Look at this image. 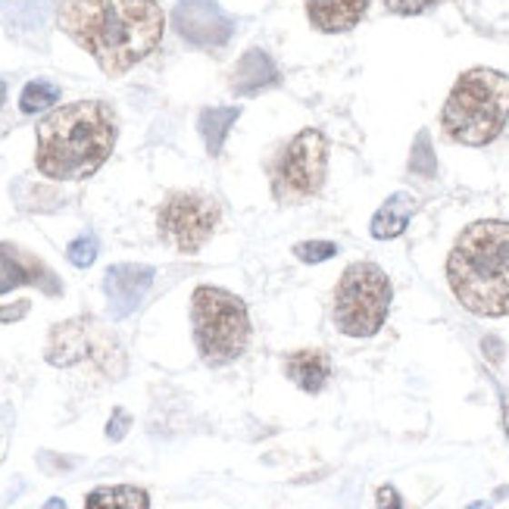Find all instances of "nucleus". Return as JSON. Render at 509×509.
Returning <instances> with one entry per match:
<instances>
[{
	"instance_id": "f257e3e1",
	"label": "nucleus",
	"mask_w": 509,
	"mask_h": 509,
	"mask_svg": "<svg viewBox=\"0 0 509 509\" xmlns=\"http://www.w3.org/2000/svg\"><path fill=\"white\" fill-rule=\"evenodd\" d=\"M60 28L106 75H122L160 47L166 16L156 0H63Z\"/></svg>"
},
{
	"instance_id": "f03ea898",
	"label": "nucleus",
	"mask_w": 509,
	"mask_h": 509,
	"mask_svg": "<svg viewBox=\"0 0 509 509\" xmlns=\"http://www.w3.org/2000/svg\"><path fill=\"white\" fill-rule=\"evenodd\" d=\"M116 145V119L100 100L60 106L38 125L35 163L47 178L75 182L88 178L110 160Z\"/></svg>"
},
{
	"instance_id": "7ed1b4c3",
	"label": "nucleus",
	"mask_w": 509,
	"mask_h": 509,
	"mask_svg": "<svg viewBox=\"0 0 509 509\" xmlns=\"http://www.w3.org/2000/svg\"><path fill=\"white\" fill-rule=\"evenodd\" d=\"M447 282L469 313L509 315V222L482 219L460 232L447 256Z\"/></svg>"
},
{
	"instance_id": "20e7f679",
	"label": "nucleus",
	"mask_w": 509,
	"mask_h": 509,
	"mask_svg": "<svg viewBox=\"0 0 509 509\" xmlns=\"http://www.w3.org/2000/svg\"><path fill=\"white\" fill-rule=\"evenodd\" d=\"M509 119V75L475 66L456 78L441 110V128L463 147H484L500 138Z\"/></svg>"
},
{
	"instance_id": "39448f33",
	"label": "nucleus",
	"mask_w": 509,
	"mask_h": 509,
	"mask_svg": "<svg viewBox=\"0 0 509 509\" xmlns=\"http://www.w3.org/2000/svg\"><path fill=\"white\" fill-rule=\"evenodd\" d=\"M191 322H195L197 350L210 365H225L247 350L250 315L247 304L225 288L200 284L191 297Z\"/></svg>"
},
{
	"instance_id": "423d86ee",
	"label": "nucleus",
	"mask_w": 509,
	"mask_h": 509,
	"mask_svg": "<svg viewBox=\"0 0 509 509\" xmlns=\"http://www.w3.org/2000/svg\"><path fill=\"white\" fill-rule=\"evenodd\" d=\"M391 297L388 272L375 263H354L334 288V325L350 338H372L388 319Z\"/></svg>"
},
{
	"instance_id": "0eeeda50",
	"label": "nucleus",
	"mask_w": 509,
	"mask_h": 509,
	"mask_svg": "<svg viewBox=\"0 0 509 509\" xmlns=\"http://www.w3.org/2000/svg\"><path fill=\"white\" fill-rule=\"evenodd\" d=\"M328 145L322 132L304 128L278 150L272 163V195L278 204H304L315 197L325 185Z\"/></svg>"
},
{
	"instance_id": "6e6552de",
	"label": "nucleus",
	"mask_w": 509,
	"mask_h": 509,
	"mask_svg": "<svg viewBox=\"0 0 509 509\" xmlns=\"http://www.w3.org/2000/svg\"><path fill=\"white\" fill-rule=\"evenodd\" d=\"M222 210L210 195L200 191H175L156 213V228L163 241L172 244L182 254H197L213 232L219 228Z\"/></svg>"
},
{
	"instance_id": "1a4fd4ad",
	"label": "nucleus",
	"mask_w": 509,
	"mask_h": 509,
	"mask_svg": "<svg viewBox=\"0 0 509 509\" xmlns=\"http://www.w3.org/2000/svg\"><path fill=\"white\" fill-rule=\"evenodd\" d=\"M172 28L188 45L200 50H219L228 45L235 32V19L216 0H178L172 10Z\"/></svg>"
},
{
	"instance_id": "9d476101",
	"label": "nucleus",
	"mask_w": 509,
	"mask_h": 509,
	"mask_svg": "<svg viewBox=\"0 0 509 509\" xmlns=\"http://www.w3.org/2000/svg\"><path fill=\"white\" fill-rule=\"evenodd\" d=\"M154 284V269L138 266V263H119L110 266L104 275V291L110 300V315L113 319H125L141 306L145 294Z\"/></svg>"
},
{
	"instance_id": "9b49d317",
	"label": "nucleus",
	"mask_w": 509,
	"mask_h": 509,
	"mask_svg": "<svg viewBox=\"0 0 509 509\" xmlns=\"http://www.w3.org/2000/svg\"><path fill=\"white\" fill-rule=\"evenodd\" d=\"M19 284H45L47 294H60V284L45 269V263L23 254L13 244H0V294L19 288Z\"/></svg>"
},
{
	"instance_id": "f8f14e48",
	"label": "nucleus",
	"mask_w": 509,
	"mask_h": 509,
	"mask_svg": "<svg viewBox=\"0 0 509 509\" xmlns=\"http://www.w3.org/2000/svg\"><path fill=\"white\" fill-rule=\"evenodd\" d=\"M372 0H306V16L325 35L350 32L363 23Z\"/></svg>"
},
{
	"instance_id": "ddd939ff",
	"label": "nucleus",
	"mask_w": 509,
	"mask_h": 509,
	"mask_svg": "<svg viewBox=\"0 0 509 509\" xmlns=\"http://www.w3.org/2000/svg\"><path fill=\"white\" fill-rule=\"evenodd\" d=\"M278 82H282V75H278L275 63H272V56L266 50H247L232 73V91L244 97L260 95V91H266V88H275Z\"/></svg>"
},
{
	"instance_id": "4468645a",
	"label": "nucleus",
	"mask_w": 509,
	"mask_h": 509,
	"mask_svg": "<svg viewBox=\"0 0 509 509\" xmlns=\"http://www.w3.org/2000/svg\"><path fill=\"white\" fill-rule=\"evenodd\" d=\"M284 372L300 391L319 394L332 375V365H328V356L322 350H297L284 360Z\"/></svg>"
},
{
	"instance_id": "2eb2a0df",
	"label": "nucleus",
	"mask_w": 509,
	"mask_h": 509,
	"mask_svg": "<svg viewBox=\"0 0 509 509\" xmlns=\"http://www.w3.org/2000/svg\"><path fill=\"white\" fill-rule=\"evenodd\" d=\"M50 0H4L0 4V16L10 32L16 35H32L41 32L50 16Z\"/></svg>"
},
{
	"instance_id": "dca6fc26",
	"label": "nucleus",
	"mask_w": 509,
	"mask_h": 509,
	"mask_svg": "<svg viewBox=\"0 0 509 509\" xmlns=\"http://www.w3.org/2000/svg\"><path fill=\"white\" fill-rule=\"evenodd\" d=\"M413 213H415V200L410 195H394L388 204L372 216V238L391 241V238H397V235H404Z\"/></svg>"
},
{
	"instance_id": "f3484780",
	"label": "nucleus",
	"mask_w": 509,
	"mask_h": 509,
	"mask_svg": "<svg viewBox=\"0 0 509 509\" xmlns=\"http://www.w3.org/2000/svg\"><path fill=\"white\" fill-rule=\"evenodd\" d=\"M238 116H241L238 106H210V110L200 113L197 125H200V138H204V145H206V154L210 156L222 154V145H225L228 132H232Z\"/></svg>"
},
{
	"instance_id": "a211bd4d",
	"label": "nucleus",
	"mask_w": 509,
	"mask_h": 509,
	"mask_svg": "<svg viewBox=\"0 0 509 509\" xmlns=\"http://www.w3.org/2000/svg\"><path fill=\"white\" fill-rule=\"evenodd\" d=\"M147 491L132 484H119V487H97V491L88 494V504L85 509H147Z\"/></svg>"
},
{
	"instance_id": "6ab92c4d",
	"label": "nucleus",
	"mask_w": 509,
	"mask_h": 509,
	"mask_svg": "<svg viewBox=\"0 0 509 509\" xmlns=\"http://www.w3.org/2000/svg\"><path fill=\"white\" fill-rule=\"evenodd\" d=\"M60 100V88L54 82H28L19 97V110L23 113H41Z\"/></svg>"
},
{
	"instance_id": "aec40b11",
	"label": "nucleus",
	"mask_w": 509,
	"mask_h": 509,
	"mask_svg": "<svg viewBox=\"0 0 509 509\" xmlns=\"http://www.w3.org/2000/svg\"><path fill=\"white\" fill-rule=\"evenodd\" d=\"M410 172L413 175H422V178L437 175V160H434V147H432L428 132H419V138H415L413 156H410Z\"/></svg>"
},
{
	"instance_id": "412c9836",
	"label": "nucleus",
	"mask_w": 509,
	"mask_h": 509,
	"mask_svg": "<svg viewBox=\"0 0 509 509\" xmlns=\"http://www.w3.org/2000/svg\"><path fill=\"white\" fill-rule=\"evenodd\" d=\"M97 250H100V244L95 235H82V238H75L73 244H69V263L78 269L91 266V263L97 260Z\"/></svg>"
},
{
	"instance_id": "4be33fe9",
	"label": "nucleus",
	"mask_w": 509,
	"mask_h": 509,
	"mask_svg": "<svg viewBox=\"0 0 509 509\" xmlns=\"http://www.w3.org/2000/svg\"><path fill=\"white\" fill-rule=\"evenodd\" d=\"M294 254H297L304 263L315 266V263H322V260H332V256L338 254V244H332V241H306V244H300Z\"/></svg>"
},
{
	"instance_id": "5701e85b",
	"label": "nucleus",
	"mask_w": 509,
	"mask_h": 509,
	"mask_svg": "<svg viewBox=\"0 0 509 509\" xmlns=\"http://www.w3.org/2000/svg\"><path fill=\"white\" fill-rule=\"evenodd\" d=\"M434 4H441V0H384V6L397 16H419V13L432 10Z\"/></svg>"
},
{
	"instance_id": "b1692460",
	"label": "nucleus",
	"mask_w": 509,
	"mask_h": 509,
	"mask_svg": "<svg viewBox=\"0 0 509 509\" xmlns=\"http://www.w3.org/2000/svg\"><path fill=\"white\" fill-rule=\"evenodd\" d=\"M375 504H378V509H406L404 500H400V494H397V487H391V484H382V487H378Z\"/></svg>"
},
{
	"instance_id": "393cba45",
	"label": "nucleus",
	"mask_w": 509,
	"mask_h": 509,
	"mask_svg": "<svg viewBox=\"0 0 509 509\" xmlns=\"http://www.w3.org/2000/svg\"><path fill=\"white\" fill-rule=\"evenodd\" d=\"M128 425H132V419H128V413L125 410H116L113 413V419H110V425H106V437L110 441H122L128 432Z\"/></svg>"
},
{
	"instance_id": "a878e982",
	"label": "nucleus",
	"mask_w": 509,
	"mask_h": 509,
	"mask_svg": "<svg viewBox=\"0 0 509 509\" xmlns=\"http://www.w3.org/2000/svg\"><path fill=\"white\" fill-rule=\"evenodd\" d=\"M23 313H28V304H25V300H19L16 306H6V310H0V322H13V319H19Z\"/></svg>"
},
{
	"instance_id": "bb28decb",
	"label": "nucleus",
	"mask_w": 509,
	"mask_h": 509,
	"mask_svg": "<svg viewBox=\"0 0 509 509\" xmlns=\"http://www.w3.org/2000/svg\"><path fill=\"white\" fill-rule=\"evenodd\" d=\"M484 354L491 356L494 363H497L500 356H504V344H500L497 338H484Z\"/></svg>"
},
{
	"instance_id": "cd10ccee",
	"label": "nucleus",
	"mask_w": 509,
	"mask_h": 509,
	"mask_svg": "<svg viewBox=\"0 0 509 509\" xmlns=\"http://www.w3.org/2000/svg\"><path fill=\"white\" fill-rule=\"evenodd\" d=\"M504 425H506V434H509V394H504Z\"/></svg>"
},
{
	"instance_id": "c85d7f7f",
	"label": "nucleus",
	"mask_w": 509,
	"mask_h": 509,
	"mask_svg": "<svg viewBox=\"0 0 509 509\" xmlns=\"http://www.w3.org/2000/svg\"><path fill=\"white\" fill-rule=\"evenodd\" d=\"M41 509H66V504H63V500H56V497H54V500H47V504L41 506Z\"/></svg>"
},
{
	"instance_id": "c756f323",
	"label": "nucleus",
	"mask_w": 509,
	"mask_h": 509,
	"mask_svg": "<svg viewBox=\"0 0 509 509\" xmlns=\"http://www.w3.org/2000/svg\"><path fill=\"white\" fill-rule=\"evenodd\" d=\"M4 97H6V85L0 82V106H4Z\"/></svg>"
},
{
	"instance_id": "7c9ffc66",
	"label": "nucleus",
	"mask_w": 509,
	"mask_h": 509,
	"mask_svg": "<svg viewBox=\"0 0 509 509\" xmlns=\"http://www.w3.org/2000/svg\"><path fill=\"white\" fill-rule=\"evenodd\" d=\"M469 509H491V506H487V504H475V506H469Z\"/></svg>"
}]
</instances>
